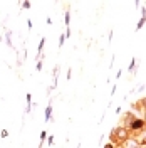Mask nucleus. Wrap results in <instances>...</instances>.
Returning a JSON list of instances; mask_svg holds the SVG:
<instances>
[{"instance_id":"7ed1b4c3","label":"nucleus","mask_w":146,"mask_h":148,"mask_svg":"<svg viewBox=\"0 0 146 148\" xmlns=\"http://www.w3.org/2000/svg\"><path fill=\"white\" fill-rule=\"evenodd\" d=\"M121 148H139V145L136 143V140L133 138V136H129V138L121 145Z\"/></svg>"},{"instance_id":"f03ea898","label":"nucleus","mask_w":146,"mask_h":148,"mask_svg":"<svg viewBox=\"0 0 146 148\" xmlns=\"http://www.w3.org/2000/svg\"><path fill=\"white\" fill-rule=\"evenodd\" d=\"M143 128H145V118H139V116H136V118H134V120H133V121L128 125V128H126V130L129 131V135L133 136L134 133L141 131Z\"/></svg>"},{"instance_id":"0eeeda50","label":"nucleus","mask_w":146,"mask_h":148,"mask_svg":"<svg viewBox=\"0 0 146 148\" xmlns=\"http://www.w3.org/2000/svg\"><path fill=\"white\" fill-rule=\"evenodd\" d=\"M44 46H46V37H42V39H40V42H39V47H37V56H40V52L44 51Z\"/></svg>"},{"instance_id":"4be33fe9","label":"nucleus","mask_w":146,"mask_h":148,"mask_svg":"<svg viewBox=\"0 0 146 148\" xmlns=\"http://www.w3.org/2000/svg\"><path fill=\"white\" fill-rule=\"evenodd\" d=\"M27 27H29V30L32 29V20H30V18H29V20H27Z\"/></svg>"},{"instance_id":"f3484780","label":"nucleus","mask_w":146,"mask_h":148,"mask_svg":"<svg viewBox=\"0 0 146 148\" xmlns=\"http://www.w3.org/2000/svg\"><path fill=\"white\" fill-rule=\"evenodd\" d=\"M116 89H118V86H116V84H114V86H113V88H111V96H114V94H116Z\"/></svg>"},{"instance_id":"39448f33","label":"nucleus","mask_w":146,"mask_h":148,"mask_svg":"<svg viewBox=\"0 0 146 148\" xmlns=\"http://www.w3.org/2000/svg\"><path fill=\"white\" fill-rule=\"evenodd\" d=\"M64 24H65V29L69 27V24H71V10L67 9L64 14Z\"/></svg>"},{"instance_id":"423d86ee","label":"nucleus","mask_w":146,"mask_h":148,"mask_svg":"<svg viewBox=\"0 0 146 148\" xmlns=\"http://www.w3.org/2000/svg\"><path fill=\"white\" fill-rule=\"evenodd\" d=\"M10 37H12V32H10V30H7V32H5V44H7L9 47H14V44H12V39H10Z\"/></svg>"},{"instance_id":"f257e3e1","label":"nucleus","mask_w":146,"mask_h":148,"mask_svg":"<svg viewBox=\"0 0 146 148\" xmlns=\"http://www.w3.org/2000/svg\"><path fill=\"white\" fill-rule=\"evenodd\" d=\"M129 136H131V135H129V131L126 128H123V126H116V128H113V131L109 133V143L111 145H114V147H121Z\"/></svg>"},{"instance_id":"5701e85b","label":"nucleus","mask_w":146,"mask_h":148,"mask_svg":"<svg viewBox=\"0 0 146 148\" xmlns=\"http://www.w3.org/2000/svg\"><path fill=\"white\" fill-rule=\"evenodd\" d=\"M46 22L49 24V25H52V18H50V17H47V18H46Z\"/></svg>"},{"instance_id":"393cba45","label":"nucleus","mask_w":146,"mask_h":148,"mask_svg":"<svg viewBox=\"0 0 146 148\" xmlns=\"http://www.w3.org/2000/svg\"><path fill=\"white\" fill-rule=\"evenodd\" d=\"M143 130H145V131H146V120H145V128H143Z\"/></svg>"},{"instance_id":"f8f14e48","label":"nucleus","mask_w":146,"mask_h":148,"mask_svg":"<svg viewBox=\"0 0 146 148\" xmlns=\"http://www.w3.org/2000/svg\"><path fill=\"white\" fill-rule=\"evenodd\" d=\"M46 140H47V131L46 130H42V131H40V143H44Z\"/></svg>"},{"instance_id":"b1692460","label":"nucleus","mask_w":146,"mask_h":148,"mask_svg":"<svg viewBox=\"0 0 146 148\" xmlns=\"http://www.w3.org/2000/svg\"><path fill=\"white\" fill-rule=\"evenodd\" d=\"M104 148H114V145H111V143H108V145H104Z\"/></svg>"},{"instance_id":"4468645a","label":"nucleus","mask_w":146,"mask_h":148,"mask_svg":"<svg viewBox=\"0 0 146 148\" xmlns=\"http://www.w3.org/2000/svg\"><path fill=\"white\" fill-rule=\"evenodd\" d=\"M30 7H32L30 2H22V9H30Z\"/></svg>"},{"instance_id":"20e7f679","label":"nucleus","mask_w":146,"mask_h":148,"mask_svg":"<svg viewBox=\"0 0 146 148\" xmlns=\"http://www.w3.org/2000/svg\"><path fill=\"white\" fill-rule=\"evenodd\" d=\"M44 118H46L47 123H50V121H52V101L49 103V106H47L46 111H44Z\"/></svg>"},{"instance_id":"aec40b11","label":"nucleus","mask_w":146,"mask_h":148,"mask_svg":"<svg viewBox=\"0 0 146 148\" xmlns=\"http://www.w3.org/2000/svg\"><path fill=\"white\" fill-rule=\"evenodd\" d=\"M121 74H123V69H119L118 73H116V79H119V77H121Z\"/></svg>"},{"instance_id":"a211bd4d","label":"nucleus","mask_w":146,"mask_h":148,"mask_svg":"<svg viewBox=\"0 0 146 148\" xmlns=\"http://www.w3.org/2000/svg\"><path fill=\"white\" fill-rule=\"evenodd\" d=\"M145 89H146V84H141V86L138 88V92H143Z\"/></svg>"},{"instance_id":"dca6fc26","label":"nucleus","mask_w":146,"mask_h":148,"mask_svg":"<svg viewBox=\"0 0 146 148\" xmlns=\"http://www.w3.org/2000/svg\"><path fill=\"white\" fill-rule=\"evenodd\" d=\"M0 136H2V138H7V136H9V131H7V130H2Z\"/></svg>"},{"instance_id":"9d476101","label":"nucleus","mask_w":146,"mask_h":148,"mask_svg":"<svg viewBox=\"0 0 146 148\" xmlns=\"http://www.w3.org/2000/svg\"><path fill=\"white\" fill-rule=\"evenodd\" d=\"M139 106H141V110H143V113H145L146 114V98H141V99H139Z\"/></svg>"},{"instance_id":"6e6552de","label":"nucleus","mask_w":146,"mask_h":148,"mask_svg":"<svg viewBox=\"0 0 146 148\" xmlns=\"http://www.w3.org/2000/svg\"><path fill=\"white\" fill-rule=\"evenodd\" d=\"M145 24H146V17H141L136 24V30H141V29L145 27Z\"/></svg>"},{"instance_id":"412c9836","label":"nucleus","mask_w":146,"mask_h":148,"mask_svg":"<svg viewBox=\"0 0 146 148\" xmlns=\"http://www.w3.org/2000/svg\"><path fill=\"white\" fill-rule=\"evenodd\" d=\"M141 17H146V7H143V9H141Z\"/></svg>"},{"instance_id":"6ab92c4d","label":"nucleus","mask_w":146,"mask_h":148,"mask_svg":"<svg viewBox=\"0 0 146 148\" xmlns=\"http://www.w3.org/2000/svg\"><path fill=\"white\" fill-rule=\"evenodd\" d=\"M71 77H72V71L69 69V71H67V81H71Z\"/></svg>"},{"instance_id":"a878e982","label":"nucleus","mask_w":146,"mask_h":148,"mask_svg":"<svg viewBox=\"0 0 146 148\" xmlns=\"http://www.w3.org/2000/svg\"><path fill=\"white\" fill-rule=\"evenodd\" d=\"M119 148H121V147H119Z\"/></svg>"},{"instance_id":"2eb2a0df","label":"nucleus","mask_w":146,"mask_h":148,"mask_svg":"<svg viewBox=\"0 0 146 148\" xmlns=\"http://www.w3.org/2000/svg\"><path fill=\"white\" fill-rule=\"evenodd\" d=\"M47 145H50V147L54 145V136H52V135H50V136H47Z\"/></svg>"},{"instance_id":"ddd939ff","label":"nucleus","mask_w":146,"mask_h":148,"mask_svg":"<svg viewBox=\"0 0 146 148\" xmlns=\"http://www.w3.org/2000/svg\"><path fill=\"white\" fill-rule=\"evenodd\" d=\"M64 42H65V34H61L59 36V47L64 46Z\"/></svg>"},{"instance_id":"1a4fd4ad","label":"nucleus","mask_w":146,"mask_h":148,"mask_svg":"<svg viewBox=\"0 0 146 148\" xmlns=\"http://www.w3.org/2000/svg\"><path fill=\"white\" fill-rule=\"evenodd\" d=\"M134 66H136V57H131V62H129V66H128V71L131 74H133V71H134Z\"/></svg>"},{"instance_id":"9b49d317","label":"nucleus","mask_w":146,"mask_h":148,"mask_svg":"<svg viewBox=\"0 0 146 148\" xmlns=\"http://www.w3.org/2000/svg\"><path fill=\"white\" fill-rule=\"evenodd\" d=\"M42 67H44V61L40 59V61H37V64H35V71L40 73V71H42Z\"/></svg>"}]
</instances>
